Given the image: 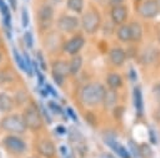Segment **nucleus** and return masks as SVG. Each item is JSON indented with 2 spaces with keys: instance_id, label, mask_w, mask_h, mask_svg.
Returning a JSON list of instances; mask_svg holds the SVG:
<instances>
[{
  "instance_id": "nucleus-4",
  "label": "nucleus",
  "mask_w": 160,
  "mask_h": 158,
  "mask_svg": "<svg viewBox=\"0 0 160 158\" xmlns=\"http://www.w3.org/2000/svg\"><path fill=\"white\" fill-rule=\"evenodd\" d=\"M22 118H24V122H25L26 127H29L34 131L39 129L42 126V117L40 116V112L35 106H30L25 111Z\"/></svg>"
},
{
  "instance_id": "nucleus-44",
  "label": "nucleus",
  "mask_w": 160,
  "mask_h": 158,
  "mask_svg": "<svg viewBox=\"0 0 160 158\" xmlns=\"http://www.w3.org/2000/svg\"><path fill=\"white\" fill-rule=\"evenodd\" d=\"M65 158H70V157H65Z\"/></svg>"
},
{
  "instance_id": "nucleus-36",
  "label": "nucleus",
  "mask_w": 160,
  "mask_h": 158,
  "mask_svg": "<svg viewBox=\"0 0 160 158\" xmlns=\"http://www.w3.org/2000/svg\"><path fill=\"white\" fill-rule=\"evenodd\" d=\"M46 90H48V92H50V93H52L54 96H56V92L54 91V88H52L50 85H46Z\"/></svg>"
},
{
  "instance_id": "nucleus-10",
  "label": "nucleus",
  "mask_w": 160,
  "mask_h": 158,
  "mask_svg": "<svg viewBox=\"0 0 160 158\" xmlns=\"http://www.w3.org/2000/svg\"><path fill=\"white\" fill-rule=\"evenodd\" d=\"M110 15H111V20H112L115 24L122 25V24L125 22L126 17H128V10H126V7H125L124 5L119 4V5H115V6L111 9Z\"/></svg>"
},
{
  "instance_id": "nucleus-28",
  "label": "nucleus",
  "mask_w": 160,
  "mask_h": 158,
  "mask_svg": "<svg viewBox=\"0 0 160 158\" xmlns=\"http://www.w3.org/2000/svg\"><path fill=\"white\" fill-rule=\"evenodd\" d=\"M24 40H25L26 46H28L29 49H31L32 45H34V41H32V35H31L30 31H26V32H25V35H24Z\"/></svg>"
},
{
  "instance_id": "nucleus-37",
  "label": "nucleus",
  "mask_w": 160,
  "mask_h": 158,
  "mask_svg": "<svg viewBox=\"0 0 160 158\" xmlns=\"http://www.w3.org/2000/svg\"><path fill=\"white\" fill-rule=\"evenodd\" d=\"M99 158H114V157L111 154H109V153H102V154L99 156Z\"/></svg>"
},
{
  "instance_id": "nucleus-39",
  "label": "nucleus",
  "mask_w": 160,
  "mask_h": 158,
  "mask_svg": "<svg viewBox=\"0 0 160 158\" xmlns=\"http://www.w3.org/2000/svg\"><path fill=\"white\" fill-rule=\"evenodd\" d=\"M36 72H38V76H39V83H42V82H44V76H42L39 71H36Z\"/></svg>"
},
{
  "instance_id": "nucleus-15",
  "label": "nucleus",
  "mask_w": 160,
  "mask_h": 158,
  "mask_svg": "<svg viewBox=\"0 0 160 158\" xmlns=\"http://www.w3.org/2000/svg\"><path fill=\"white\" fill-rule=\"evenodd\" d=\"M105 142L109 144V147H111V149H114L121 158H130V153L129 151L122 147L121 144H119L115 139H111V138H105Z\"/></svg>"
},
{
  "instance_id": "nucleus-7",
  "label": "nucleus",
  "mask_w": 160,
  "mask_h": 158,
  "mask_svg": "<svg viewBox=\"0 0 160 158\" xmlns=\"http://www.w3.org/2000/svg\"><path fill=\"white\" fill-rule=\"evenodd\" d=\"M69 73V65L64 61H56L52 63V77L58 85H62L65 77Z\"/></svg>"
},
{
  "instance_id": "nucleus-34",
  "label": "nucleus",
  "mask_w": 160,
  "mask_h": 158,
  "mask_svg": "<svg viewBox=\"0 0 160 158\" xmlns=\"http://www.w3.org/2000/svg\"><path fill=\"white\" fill-rule=\"evenodd\" d=\"M38 57H39V62H40V66L42 67V70H45L46 67H45V63H44V60H42V55L38 53Z\"/></svg>"
},
{
  "instance_id": "nucleus-42",
  "label": "nucleus",
  "mask_w": 160,
  "mask_h": 158,
  "mask_svg": "<svg viewBox=\"0 0 160 158\" xmlns=\"http://www.w3.org/2000/svg\"><path fill=\"white\" fill-rule=\"evenodd\" d=\"M150 141H151L152 143H155V142H156V141H155V137H154V134H152V131L150 132Z\"/></svg>"
},
{
  "instance_id": "nucleus-23",
  "label": "nucleus",
  "mask_w": 160,
  "mask_h": 158,
  "mask_svg": "<svg viewBox=\"0 0 160 158\" xmlns=\"http://www.w3.org/2000/svg\"><path fill=\"white\" fill-rule=\"evenodd\" d=\"M11 105H12L11 98H10L8 95H5V93L0 95V111L8 112V111L11 108Z\"/></svg>"
},
{
  "instance_id": "nucleus-29",
  "label": "nucleus",
  "mask_w": 160,
  "mask_h": 158,
  "mask_svg": "<svg viewBox=\"0 0 160 158\" xmlns=\"http://www.w3.org/2000/svg\"><path fill=\"white\" fill-rule=\"evenodd\" d=\"M24 60H25L26 72H28L29 75H31V73H32V62H31V60H30V57H29V55H28V53H25V56H24Z\"/></svg>"
},
{
  "instance_id": "nucleus-40",
  "label": "nucleus",
  "mask_w": 160,
  "mask_h": 158,
  "mask_svg": "<svg viewBox=\"0 0 160 158\" xmlns=\"http://www.w3.org/2000/svg\"><path fill=\"white\" fill-rule=\"evenodd\" d=\"M124 0H110V2L111 4H114V5H119V4H121Z\"/></svg>"
},
{
  "instance_id": "nucleus-9",
  "label": "nucleus",
  "mask_w": 160,
  "mask_h": 158,
  "mask_svg": "<svg viewBox=\"0 0 160 158\" xmlns=\"http://www.w3.org/2000/svg\"><path fill=\"white\" fill-rule=\"evenodd\" d=\"M79 26V20L75 16H70V15H62L60 16V19L58 20V27L59 30L64 31V32H71L74 31L76 27Z\"/></svg>"
},
{
  "instance_id": "nucleus-31",
  "label": "nucleus",
  "mask_w": 160,
  "mask_h": 158,
  "mask_svg": "<svg viewBox=\"0 0 160 158\" xmlns=\"http://www.w3.org/2000/svg\"><path fill=\"white\" fill-rule=\"evenodd\" d=\"M49 107L51 108L52 112H55V113H61V109H60L59 105H56L55 102H49Z\"/></svg>"
},
{
  "instance_id": "nucleus-22",
  "label": "nucleus",
  "mask_w": 160,
  "mask_h": 158,
  "mask_svg": "<svg viewBox=\"0 0 160 158\" xmlns=\"http://www.w3.org/2000/svg\"><path fill=\"white\" fill-rule=\"evenodd\" d=\"M118 39L122 42L130 41V31H129V25H120V27L116 31Z\"/></svg>"
},
{
  "instance_id": "nucleus-8",
  "label": "nucleus",
  "mask_w": 160,
  "mask_h": 158,
  "mask_svg": "<svg viewBox=\"0 0 160 158\" xmlns=\"http://www.w3.org/2000/svg\"><path fill=\"white\" fill-rule=\"evenodd\" d=\"M4 143H5L6 148H8L10 152L15 153V154H21V153H24L25 149H26L25 142H24L21 138L16 137V136H8V137L5 138V141H4Z\"/></svg>"
},
{
  "instance_id": "nucleus-2",
  "label": "nucleus",
  "mask_w": 160,
  "mask_h": 158,
  "mask_svg": "<svg viewBox=\"0 0 160 158\" xmlns=\"http://www.w3.org/2000/svg\"><path fill=\"white\" fill-rule=\"evenodd\" d=\"M100 22H101V17L99 15V12L95 9H90L89 11H86L82 17H81V24H82V29L88 32V34H94L99 30L100 27Z\"/></svg>"
},
{
  "instance_id": "nucleus-43",
  "label": "nucleus",
  "mask_w": 160,
  "mask_h": 158,
  "mask_svg": "<svg viewBox=\"0 0 160 158\" xmlns=\"http://www.w3.org/2000/svg\"><path fill=\"white\" fill-rule=\"evenodd\" d=\"M159 39H160V30H159Z\"/></svg>"
},
{
  "instance_id": "nucleus-6",
  "label": "nucleus",
  "mask_w": 160,
  "mask_h": 158,
  "mask_svg": "<svg viewBox=\"0 0 160 158\" xmlns=\"http://www.w3.org/2000/svg\"><path fill=\"white\" fill-rule=\"evenodd\" d=\"M38 19H39V25L42 30H46L51 26L52 19H54V10L49 5H44L40 7L38 12Z\"/></svg>"
},
{
  "instance_id": "nucleus-12",
  "label": "nucleus",
  "mask_w": 160,
  "mask_h": 158,
  "mask_svg": "<svg viewBox=\"0 0 160 158\" xmlns=\"http://www.w3.org/2000/svg\"><path fill=\"white\" fill-rule=\"evenodd\" d=\"M38 151L41 156L46 157V158H52L55 154V146L51 141L49 139H42L39 142L38 144Z\"/></svg>"
},
{
  "instance_id": "nucleus-33",
  "label": "nucleus",
  "mask_w": 160,
  "mask_h": 158,
  "mask_svg": "<svg viewBox=\"0 0 160 158\" xmlns=\"http://www.w3.org/2000/svg\"><path fill=\"white\" fill-rule=\"evenodd\" d=\"M68 113H69V116H70V117H72V119H74V121H78V117H76V114L74 113L72 108H68Z\"/></svg>"
},
{
  "instance_id": "nucleus-30",
  "label": "nucleus",
  "mask_w": 160,
  "mask_h": 158,
  "mask_svg": "<svg viewBox=\"0 0 160 158\" xmlns=\"http://www.w3.org/2000/svg\"><path fill=\"white\" fill-rule=\"evenodd\" d=\"M21 20H22V26L28 27V25H29V14H28V10L25 7L21 11Z\"/></svg>"
},
{
  "instance_id": "nucleus-45",
  "label": "nucleus",
  "mask_w": 160,
  "mask_h": 158,
  "mask_svg": "<svg viewBox=\"0 0 160 158\" xmlns=\"http://www.w3.org/2000/svg\"><path fill=\"white\" fill-rule=\"evenodd\" d=\"M159 5H160V4H159Z\"/></svg>"
},
{
  "instance_id": "nucleus-5",
  "label": "nucleus",
  "mask_w": 160,
  "mask_h": 158,
  "mask_svg": "<svg viewBox=\"0 0 160 158\" xmlns=\"http://www.w3.org/2000/svg\"><path fill=\"white\" fill-rule=\"evenodd\" d=\"M159 10H160V5H159L158 0H145L141 4V6L139 7L140 15L145 19L155 17L159 14Z\"/></svg>"
},
{
  "instance_id": "nucleus-35",
  "label": "nucleus",
  "mask_w": 160,
  "mask_h": 158,
  "mask_svg": "<svg viewBox=\"0 0 160 158\" xmlns=\"http://www.w3.org/2000/svg\"><path fill=\"white\" fill-rule=\"evenodd\" d=\"M130 78H131V81H136V72L134 68L130 70Z\"/></svg>"
},
{
  "instance_id": "nucleus-1",
  "label": "nucleus",
  "mask_w": 160,
  "mask_h": 158,
  "mask_svg": "<svg viewBox=\"0 0 160 158\" xmlns=\"http://www.w3.org/2000/svg\"><path fill=\"white\" fill-rule=\"evenodd\" d=\"M105 91L106 90L104 88V86L101 83H98V82L88 83L81 90V101H82V103H85L89 107L96 106L100 102H102Z\"/></svg>"
},
{
  "instance_id": "nucleus-14",
  "label": "nucleus",
  "mask_w": 160,
  "mask_h": 158,
  "mask_svg": "<svg viewBox=\"0 0 160 158\" xmlns=\"http://www.w3.org/2000/svg\"><path fill=\"white\" fill-rule=\"evenodd\" d=\"M71 129H72V131H71V133H70V141H71L72 146H74L78 151H80V153H81V152H85V151H86V144H85V141H84L82 136H81L75 128H71Z\"/></svg>"
},
{
  "instance_id": "nucleus-17",
  "label": "nucleus",
  "mask_w": 160,
  "mask_h": 158,
  "mask_svg": "<svg viewBox=\"0 0 160 158\" xmlns=\"http://www.w3.org/2000/svg\"><path fill=\"white\" fill-rule=\"evenodd\" d=\"M116 100H118V95H116L114 88H111L110 91H105V95H104V98H102L105 108H108V109L112 108L116 103Z\"/></svg>"
},
{
  "instance_id": "nucleus-21",
  "label": "nucleus",
  "mask_w": 160,
  "mask_h": 158,
  "mask_svg": "<svg viewBox=\"0 0 160 158\" xmlns=\"http://www.w3.org/2000/svg\"><path fill=\"white\" fill-rule=\"evenodd\" d=\"M81 65H82V57L81 56H75L71 62L69 63V73L71 75H76L80 68H81Z\"/></svg>"
},
{
  "instance_id": "nucleus-13",
  "label": "nucleus",
  "mask_w": 160,
  "mask_h": 158,
  "mask_svg": "<svg viewBox=\"0 0 160 158\" xmlns=\"http://www.w3.org/2000/svg\"><path fill=\"white\" fill-rule=\"evenodd\" d=\"M109 57H110V61L115 66H122L125 60H126V52L120 47H115L110 51Z\"/></svg>"
},
{
  "instance_id": "nucleus-20",
  "label": "nucleus",
  "mask_w": 160,
  "mask_h": 158,
  "mask_svg": "<svg viewBox=\"0 0 160 158\" xmlns=\"http://www.w3.org/2000/svg\"><path fill=\"white\" fill-rule=\"evenodd\" d=\"M106 82L110 86V88L115 90V88H118V87H120L122 85V78L118 73H109L108 77H106Z\"/></svg>"
},
{
  "instance_id": "nucleus-19",
  "label": "nucleus",
  "mask_w": 160,
  "mask_h": 158,
  "mask_svg": "<svg viewBox=\"0 0 160 158\" xmlns=\"http://www.w3.org/2000/svg\"><path fill=\"white\" fill-rule=\"evenodd\" d=\"M134 103H135V108L138 111V113H142L144 109V102H142V93H141V88L140 87H135L134 88Z\"/></svg>"
},
{
  "instance_id": "nucleus-16",
  "label": "nucleus",
  "mask_w": 160,
  "mask_h": 158,
  "mask_svg": "<svg viewBox=\"0 0 160 158\" xmlns=\"http://www.w3.org/2000/svg\"><path fill=\"white\" fill-rule=\"evenodd\" d=\"M129 31H130V40L131 41H140L142 37V27L139 22L132 21L129 25Z\"/></svg>"
},
{
  "instance_id": "nucleus-3",
  "label": "nucleus",
  "mask_w": 160,
  "mask_h": 158,
  "mask_svg": "<svg viewBox=\"0 0 160 158\" xmlns=\"http://www.w3.org/2000/svg\"><path fill=\"white\" fill-rule=\"evenodd\" d=\"M1 127L5 131L14 132V133H22L26 129L24 118L19 114H11V116H6L5 118H2Z\"/></svg>"
},
{
  "instance_id": "nucleus-26",
  "label": "nucleus",
  "mask_w": 160,
  "mask_h": 158,
  "mask_svg": "<svg viewBox=\"0 0 160 158\" xmlns=\"http://www.w3.org/2000/svg\"><path fill=\"white\" fill-rule=\"evenodd\" d=\"M139 149H140V156L142 158H150L152 156V152L148 144H141V147H139Z\"/></svg>"
},
{
  "instance_id": "nucleus-24",
  "label": "nucleus",
  "mask_w": 160,
  "mask_h": 158,
  "mask_svg": "<svg viewBox=\"0 0 160 158\" xmlns=\"http://www.w3.org/2000/svg\"><path fill=\"white\" fill-rule=\"evenodd\" d=\"M68 7L75 12H81L84 7V0H68Z\"/></svg>"
},
{
  "instance_id": "nucleus-41",
  "label": "nucleus",
  "mask_w": 160,
  "mask_h": 158,
  "mask_svg": "<svg viewBox=\"0 0 160 158\" xmlns=\"http://www.w3.org/2000/svg\"><path fill=\"white\" fill-rule=\"evenodd\" d=\"M60 153H62V154L66 153V147H65V146H61V147H60Z\"/></svg>"
},
{
  "instance_id": "nucleus-32",
  "label": "nucleus",
  "mask_w": 160,
  "mask_h": 158,
  "mask_svg": "<svg viewBox=\"0 0 160 158\" xmlns=\"http://www.w3.org/2000/svg\"><path fill=\"white\" fill-rule=\"evenodd\" d=\"M65 132H66V129H65L64 126H58V127H56V133H59V134H64Z\"/></svg>"
},
{
  "instance_id": "nucleus-38",
  "label": "nucleus",
  "mask_w": 160,
  "mask_h": 158,
  "mask_svg": "<svg viewBox=\"0 0 160 158\" xmlns=\"http://www.w3.org/2000/svg\"><path fill=\"white\" fill-rule=\"evenodd\" d=\"M155 93H156V96H158V98L160 100V83L156 86V88H155Z\"/></svg>"
},
{
  "instance_id": "nucleus-18",
  "label": "nucleus",
  "mask_w": 160,
  "mask_h": 158,
  "mask_svg": "<svg viewBox=\"0 0 160 158\" xmlns=\"http://www.w3.org/2000/svg\"><path fill=\"white\" fill-rule=\"evenodd\" d=\"M0 12L2 15V19H4V24H5V27L6 30H11V15H10V11H9V7L8 5L5 4L4 0H0Z\"/></svg>"
},
{
  "instance_id": "nucleus-25",
  "label": "nucleus",
  "mask_w": 160,
  "mask_h": 158,
  "mask_svg": "<svg viewBox=\"0 0 160 158\" xmlns=\"http://www.w3.org/2000/svg\"><path fill=\"white\" fill-rule=\"evenodd\" d=\"M14 56H15V60H16V63L18 66L22 70V71H26V66H25V60L24 57H21V55L18 52V50H14Z\"/></svg>"
},
{
  "instance_id": "nucleus-27",
  "label": "nucleus",
  "mask_w": 160,
  "mask_h": 158,
  "mask_svg": "<svg viewBox=\"0 0 160 158\" xmlns=\"http://www.w3.org/2000/svg\"><path fill=\"white\" fill-rule=\"evenodd\" d=\"M129 146H130V148H131V154H130V157L132 156L134 158H141V156H140V149H139V147L135 144V142H129Z\"/></svg>"
},
{
  "instance_id": "nucleus-11",
  "label": "nucleus",
  "mask_w": 160,
  "mask_h": 158,
  "mask_svg": "<svg viewBox=\"0 0 160 158\" xmlns=\"http://www.w3.org/2000/svg\"><path fill=\"white\" fill-rule=\"evenodd\" d=\"M84 44H85V40H84L82 36H80V35L79 36H74L72 39H70L65 44V51L68 53H70V55H76L81 50Z\"/></svg>"
}]
</instances>
